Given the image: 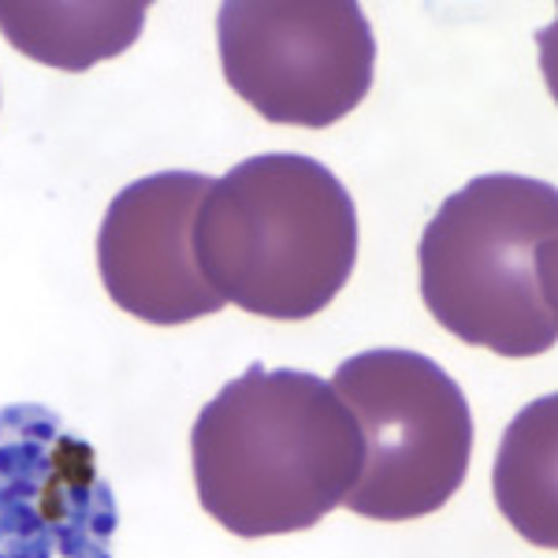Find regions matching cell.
<instances>
[{"instance_id": "cell-4", "label": "cell", "mask_w": 558, "mask_h": 558, "mask_svg": "<svg viewBox=\"0 0 558 558\" xmlns=\"http://www.w3.org/2000/svg\"><path fill=\"white\" fill-rule=\"evenodd\" d=\"M336 395L362 428L365 462L343 507L373 521L436 514L462 488L473 417L462 387L417 350H365L336 368Z\"/></svg>"}, {"instance_id": "cell-3", "label": "cell", "mask_w": 558, "mask_h": 558, "mask_svg": "<svg viewBox=\"0 0 558 558\" xmlns=\"http://www.w3.org/2000/svg\"><path fill=\"white\" fill-rule=\"evenodd\" d=\"M421 299L451 336L499 357L558 339V191L492 172L447 197L417 246Z\"/></svg>"}, {"instance_id": "cell-2", "label": "cell", "mask_w": 558, "mask_h": 558, "mask_svg": "<svg viewBox=\"0 0 558 558\" xmlns=\"http://www.w3.org/2000/svg\"><path fill=\"white\" fill-rule=\"evenodd\" d=\"M194 254L223 302L268 320H310L357 265L354 197L320 160L260 153L213 179Z\"/></svg>"}, {"instance_id": "cell-8", "label": "cell", "mask_w": 558, "mask_h": 558, "mask_svg": "<svg viewBox=\"0 0 558 558\" xmlns=\"http://www.w3.org/2000/svg\"><path fill=\"white\" fill-rule=\"evenodd\" d=\"M146 12V4H0V31L38 64L86 71L131 49Z\"/></svg>"}, {"instance_id": "cell-7", "label": "cell", "mask_w": 558, "mask_h": 558, "mask_svg": "<svg viewBox=\"0 0 558 558\" xmlns=\"http://www.w3.org/2000/svg\"><path fill=\"white\" fill-rule=\"evenodd\" d=\"M213 179L157 172L108 202L97 235V268L108 299L160 328L220 313L223 302L197 268L194 220Z\"/></svg>"}, {"instance_id": "cell-5", "label": "cell", "mask_w": 558, "mask_h": 558, "mask_svg": "<svg viewBox=\"0 0 558 558\" xmlns=\"http://www.w3.org/2000/svg\"><path fill=\"white\" fill-rule=\"evenodd\" d=\"M216 41L228 86L268 123L331 128L373 89L376 38L354 0H231Z\"/></svg>"}, {"instance_id": "cell-6", "label": "cell", "mask_w": 558, "mask_h": 558, "mask_svg": "<svg viewBox=\"0 0 558 558\" xmlns=\"http://www.w3.org/2000/svg\"><path fill=\"white\" fill-rule=\"evenodd\" d=\"M112 484L45 407L0 410V558H112Z\"/></svg>"}, {"instance_id": "cell-9", "label": "cell", "mask_w": 558, "mask_h": 558, "mask_svg": "<svg viewBox=\"0 0 558 558\" xmlns=\"http://www.w3.org/2000/svg\"><path fill=\"white\" fill-rule=\"evenodd\" d=\"M555 395L521 410L495 462V499L539 547H555Z\"/></svg>"}, {"instance_id": "cell-1", "label": "cell", "mask_w": 558, "mask_h": 558, "mask_svg": "<svg viewBox=\"0 0 558 558\" xmlns=\"http://www.w3.org/2000/svg\"><path fill=\"white\" fill-rule=\"evenodd\" d=\"M365 444L336 387L254 362L197 413L191 465L205 514L242 539L302 533L343 507Z\"/></svg>"}]
</instances>
